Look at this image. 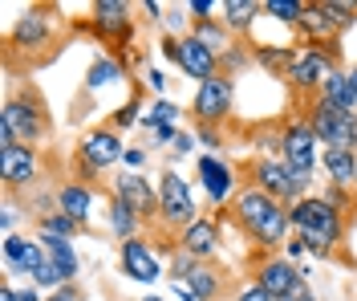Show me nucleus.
I'll use <instances>...</instances> for the list:
<instances>
[{"instance_id":"obj_56","label":"nucleus","mask_w":357,"mask_h":301,"mask_svg":"<svg viewBox=\"0 0 357 301\" xmlns=\"http://www.w3.org/2000/svg\"><path fill=\"white\" fill-rule=\"evenodd\" d=\"M354 301H357V298H354Z\"/></svg>"},{"instance_id":"obj_8","label":"nucleus","mask_w":357,"mask_h":301,"mask_svg":"<svg viewBox=\"0 0 357 301\" xmlns=\"http://www.w3.org/2000/svg\"><path fill=\"white\" fill-rule=\"evenodd\" d=\"M345 70V61H341V41H333V45H301V57H296V66H292V73L284 78L289 82L292 98H317L321 94V86L329 82V73Z\"/></svg>"},{"instance_id":"obj_47","label":"nucleus","mask_w":357,"mask_h":301,"mask_svg":"<svg viewBox=\"0 0 357 301\" xmlns=\"http://www.w3.org/2000/svg\"><path fill=\"white\" fill-rule=\"evenodd\" d=\"M158 53H162V61H171L178 70V37H158Z\"/></svg>"},{"instance_id":"obj_55","label":"nucleus","mask_w":357,"mask_h":301,"mask_svg":"<svg viewBox=\"0 0 357 301\" xmlns=\"http://www.w3.org/2000/svg\"><path fill=\"white\" fill-rule=\"evenodd\" d=\"M354 191H357V187H354Z\"/></svg>"},{"instance_id":"obj_5","label":"nucleus","mask_w":357,"mask_h":301,"mask_svg":"<svg viewBox=\"0 0 357 301\" xmlns=\"http://www.w3.org/2000/svg\"><path fill=\"white\" fill-rule=\"evenodd\" d=\"M199 216L203 212H199L191 179H183L175 167H162L158 171V228L178 236L187 224H195Z\"/></svg>"},{"instance_id":"obj_17","label":"nucleus","mask_w":357,"mask_h":301,"mask_svg":"<svg viewBox=\"0 0 357 301\" xmlns=\"http://www.w3.org/2000/svg\"><path fill=\"white\" fill-rule=\"evenodd\" d=\"M0 179H4L8 196L33 191V187L41 184V151H33V147H8V151H0Z\"/></svg>"},{"instance_id":"obj_4","label":"nucleus","mask_w":357,"mask_h":301,"mask_svg":"<svg viewBox=\"0 0 357 301\" xmlns=\"http://www.w3.org/2000/svg\"><path fill=\"white\" fill-rule=\"evenodd\" d=\"M0 126H8V131H13V139L21 142V147H33V151H41V142L53 135L49 106H45V98L33 90V86H17V90L4 94Z\"/></svg>"},{"instance_id":"obj_42","label":"nucleus","mask_w":357,"mask_h":301,"mask_svg":"<svg viewBox=\"0 0 357 301\" xmlns=\"http://www.w3.org/2000/svg\"><path fill=\"white\" fill-rule=\"evenodd\" d=\"M178 135H183V126H155L146 135V147H175Z\"/></svg>"},{"instance_id":"obj_45","label":"nucleus","mask_w":357,"mask_h":301,"mask_svg":"<svg viewBox=\"0 0 357 301\" xmlns=\"http://www.w3.org/2000/svg\"><path fill=\"white\" fill-rule=\"evenodd\" d=\"M236 301H276V298H272L268 289H260L256 281H244V285L236 289Z\"/></svg>"},{"instance_id":"obj_31","label":"nucleus","mask_w":357,"mask_h":301,"mask_svg":"<svg viewBox=\"0 0 357 301\" xmlns=\"http://www.w3.org/2000/svg\"><path fill=\"white\" fill-rule=\"evenodd\" d=\"M178 118H183V106L178 102H171V98H151V106L142 115V131L151 135L155 126H178Z\"/></svg>"},{"instance_id":"obj_12","label":"nucleus","mask_w":357,"mask_h":301,"mask_svg":"<svg viewBox=\"0 0 357 301\" xmlns=\"http://www.w3.org/2000/svg\"><path fill=\"white\" fill-rule=\"evenodd\" d=\"M118 269L134 285H158V281H167V256L155 249L151 236H134V240L118 244Z\"/></svg>"},{"instance_id":"obj_26","label":"nucleus","mask_w":357,"mask_h":301,"mask_svg":"<svg viewBox=\"0 0 357 301\" xmlns=\"http://www.w3.org/2000/svg\"><path fill=\"white\" fill-rule=\"evenodd\" d=\"M106 228H110V236L122 244V240H134V236H142V228H146V220L138 216V212L130 208V204H122V200H114L106 204Z\"/></svg>"},{"instance_id":"obj_27","label":"nucleus","mask_w":357,"mask_h":301,"mask_svg":"<svg viewBox=\"0 0 357 301\" xmlns=\"http://www.w3.org/2000/svg\"><path fill=\"white\" fill-rule=\"evenodd\" d=\"M183 285L195 293V301H220L223 289H227V273H223L220 265L211 260V265H199V269L183 281Z\"/></svg>"},{"instance_id":"obj_40","label":"nucleus","mask_w":357,"mask_h":301,"mask_svg":"<svg viewBox=\"0 0 357 301\" xmlns=\"http://www.w3.org/2000/svg\"><path fill=\"white\" fill-rule=\"evenodd\" d=\"M142 86H146V94H151V98H167L171 78H167V70H162V66H151V70L142 73Z\"/></svg>"},{"instance_id":"obj_2","label":"nucleus","mask_w":357,"mask_h":301,"mask_svg":"<svg viewBox=\"0 0 357 301\" xmlns=\"http://www.w3.org/2000/svg\"><path fill=\"white\" fill-rule=\"evenodd\" d=\"M289 220H292V236H301L309 256H317V260H333L341 240H345V228H349V216L337 212L321 191L289 204Z\"/></svg>"},{"instance_id":"obj_36","label":"nucleus","mask_w":357,"mask_h":301,"mask_svg":"<svg viewBox=\"0 0 357 301\" xmlns=\"http://www.w3.org/2000/svg\"><path fill=\"white\" fill-rule=\"evenodd\" d=\"M199 265H203V260H195L191 253H183V249L175 244V253L167 256V281H178V285H183V281L191 277Z\"/></svg>"},{"instance_id":"obj_41","label":"nucleus","mask_w":357,"mask_h":301,"mask_svg":"<svg viewBox=\"0 0 357 301\" xmlns=\"http://www.w3.org/2000/svg\"><path fill=\"white\" fill-rule=\"evenodd\" d=\"M146 163H151V151H146V147H126L122 171H146Z\"/></svg>"},{"instance_id":"obj_54","label":"nucleus","mask_w":357,"mask_h":301,"mask_svg":"<svg viewBox=\"0 0 357 301\" xmlns=\"http://www.w3.org/2000/svg\"><path fill=\"white\" fill-rule=\"evenodd\" d=\"M349 82H354V90H357V66H354V70H349Z\"/></svg>"},{"instance_id":"obj_38","label":"nucleus","mask_w":357,"mask_h":301,"mask_svg":"<svg viewBox=\"0 0 357 301\" xmlns=\"http://www.w3.org/2000/svg\"><path fill=\"white\" fill-rule=\"evenodd\" d=\"M195 131V139H199L203 155H223L227 151V135H223V126H191Z\"/></svg>"},{"instance_id":"obj_33","label":"nucleus","mask_w":357,"mask_h":301,"mask_svg":"<svg viewBox=\"0 0 357 301\" xmlns=\"http://www.w3.org/2000/svg\"><path fill=\"white\" fill-rule=\"evenodd\" d=\"M305 8H309V0H264V17L276 24H284L296 33V24L305 17Z\"/></svg>"},{"instance_id":"obj_46","label":"nucleus","mask_w":357,"mask_h":301,"mask_svg":"<svg viewBox=\"0 0 357 301\" xmlns=\"http://www.w3.org/2000/svg\"><path fill=\"white\" fill-rule=\"evenodd\" d=\"M45 301H86V289L73 281V285H61V289H53V293H45Z\"/></svg>"},{"instance_id":"obj_9","label":"nucleus","mask_w":357,"mask_h":301,"mask_svg":"<svg viewBox=\"0 0 357 301\" xmlns=\"http://www.w3.org/2000/svg\"><path fill=\"white\" fill-rule=\"evenodd\" d=\"M195 179H199L211 212H227L231 200L240 196V187H244L240 167L227 159V155H199V159H195Z\"/></svg>"},{"instance_id":"obj_32","label":"nucleus","mask_w":357,"mask_h":301,"mask_svg":"<svg viewBox=\"0 0 357 301\" xmlns=\"http://www.w3.org/2000/svg\"><path fill=\"white\" fill-rule=\"evenodd\" d=\"M82 232H89V228H82L77 220H69L66 212H49L41 220H33V236H66V240H73Z\"/></svg>"},{"instance_id":"obj_24","label":"nucleus","mask_w":357,"mask_h":301,"mask_svg":"<svg viewBox=\"0 0 357 301\" xmlns=\"http://www.w3.org/2000/svg\"><path fill=\"white\" fill-rule=\"evenodd\" d=\"M321 171H325V184L357 187V151H341V147H321Z\"/></svg>"},{"instance_id":"obj_28","label":"nucleus","mask_w":357,"mask_h":301,"mask_svg":"<svg viewBox=\"0 0 357 301\" xmlns=\"http://www.w3.org/2000/svg\"><path fill=\"white\" fill-rule=\"evenodd\" d=\"M325 106H333V110H345V115H357V90L354 82H349V70H337L329 73V82L321 86V94H317Z\"/></svg>"},{"instance_id":"obj_21","label":"nucleus","mask_w":357,"mask_h":301,"mask_svg":"<svg viewBox=\"0 0 357 301\" xmlns=\"http://www.w3.org/2000/svg\"><path fill=\"white\" fill-rule=\"evenodd\" d=\"M93 196H98V187L66 179V184H57V212H66L69 220H77L82 228H89V220H93Z\"/></svg>"},{"instance_id":"obj_19","label":"nucleus","mask_w":357,"mask_h":301,"mask_svg":"<svg viewBox=\"0 0 357 301\" xmlns=\"http://www.w3.org/2000/svg\"><path fill=\"white\" fill-rule=\"evenodd\" d=\"M333 41H341L333 17L321 8V0H309L305 17L296 24V45H333Z\"/></svg>"},{"instance_id":"obj_34","label":"nucleus","mask_w":357,"mask_h":301,"mask_svg":"<svg viewBox=\"0 0 357 301\" xmlns=\"http://www.w3.org/2000/svg\"><path fill=\"white\" fill-rule=\"evenodd\" d=\"M252 66H256V57H252V41H236V45L220 57V73L223 78H240V73L252 70Z\"/></svg>"},{"instance_id":"obj_48","label":"nucleus","mask_w":357,"mask_h":301,"mask_svg":"<svg viewBox=\"0 0 357 301\" xmlns=\"http://www.w3.org/2000/svg\"><path fill=\"white\" fill-rule=\"evenodd\" d=\"M305 253H309V249H305V240H301V236H289V244H284V256H289L292 265H305Z\"/></svg>"},{"instance_id":"obj_52","label":"nucleus","mask_w":357,"mask_h":301,"mask_svg":"<svg viewBox=\"0 0 357 301\" xmlns=\"http://www.w3.org/2000/svg\"><path fill=\"white\" fill-rule=\"evenodd\" d=\"M0 301H17V285L13 281H0Z\"/></svg>"},{"instance_id":"obj_18","label":"nucleus","mask_w":357,"mask_h":301,"mask_svg":"<svg viewBox=\"0 0 357 301\" xmlns=\"http://www.w3.org/2000/svg\"><path fill=\"white\" fill-rule=\"evenodd\" d=\"M178 73L203 86V82H211L220 73V53H211L199 37L187 33V37H178Z\"/></svg>"},{"instance_id":"obj_6","label":"nucleus","mask_w":357,"mask_h":301,"mask_svg":"<svg viewBox=\"0 0 357 301\" xmlns=\"http://www.w3.org/2000/svg\"><path fill=\"white\" fill-rule=\"evenodd\" d=\"M82 29L110 49L138 45V21H134L130 0H93V4H89V17L82 21Z\"/></svg>"},{"instance_id":"obj_15","label":"nucleus","mask_w":357,"mask_h":301,"mask_svg":"<svg viewBox=\"0 0 357 301\" xmlns=\"http://www.w3.org/2000/svg\"><path fill=\"white\" fill-rule=\"evenodd\" d=\"M223 220H227V212H203L195 224H187V228L178 232L175 244L183 253H191L195 260L211 265L223 249Z\"/></svg>"},{"instance_id":"obj_1","label":"nucleus","mask_w":357,"mask_h":301,"mask_svg":"<svg viewBox=\"0 0 357 301\" xmlns=\"http://www.w3.org/2000/svg\"><path fill=\"white\" fill-rule=\"evenodd\" d=\"M227 216L236 220V228L244 232L248 240L260 249V253H284L292 236V220H289V204L264 196L260 187H240V196L231 200Z\"/></svg>"},{"instance_id":"obj_29","label":"nucleus","mask_w":357,"mask_h":301,"mask_svg":"<svg viewBox=\"0 0 357 301\" xmlns=\"http://www.w3.org/2000/svg\"><path fill=\"white\" fill-rule=\"evenodd\" d=\"M37 240L45 244L49 260L61 269L66 285H73V281H77V273H82V256H77V249H73V240H66V236H37Z\"/></svg>"},{"instance_id":"obj_50","label":"nucleus","mask_w":357,"mask_h":301,"mask_svg":"<svg viewBox=\"0 0 357 301\" xmlns=\"http://www.w3.org/2000/svg\"><path fill=\"white\" fill-rule=\"evenodd\" d=\"M17 301H45V293L37 289V285L24 281V285H17Z\"/></svg>"},{"instance_id":"obj_49","label":"nucleus","mask_w":357,"mask_h":301,"mask_svg":"<svg viewBox=\"0 0 357 301\" xmlns=\"http://www.w3.org/2000/svg\"><path fill=\"white\" fill-rule=\"evenodd\" d=\"M142 13H146V21L158 24L162 29V17H167V4H158V0H142Z\"/></svg>"},{"instance_id":"obj_39","label":"nucleus","mask_w":357,"mask_h":301,"mask_svg":"<svg viewBox=\"0 0 357 301\" xmlns=\"http://www.w3.org/2000/svg\"><path fill=\"white\" fill-rule=\"evenodd\" d=\"M321 196H325V200H329L337 212H345V216H354V212H357V191H354V187L325 184V187H321Z\"/></svg>"},{"instance_id":"obj_51","label":"nucleus","mask_w":357,"mask_h":301,"mask_svg":"<svg viewBox=\"0 0 357 301\" xmlns=\"http://www.w3.org/2000/svg\"><path fill=\"white\" fill-rule=\"evenodd\" d=\"M280 301H317V298H312V285H309V281H305L301 289H292L289 298H280Z\"/></svg>"},{"instance_id":"obj_16","label":"nucleus","mask_w":357,"mask_h":301,"mask_svg":"<svg viewBox=\"0 0 357 301\" xmlns=\"http://www.w3.org/2000/svg\"><path fill=\"white\" fill-rule=\"evenodd\" d=\"M114 200H122V204H130L146 224H158V187L142 175V171H118L110 184H106Z\"/></svg>"},{"instance_id":"obj_14","label":"nucleus","mask_w":357,"mask_h":301,"mask_svg":"<svg viewBox=\"0 0 357 301\" xmlns=\"http://www.w3.org/2000/svg\"><path fill=\"white\" fill-rule=\"evenodd\" d=\"M252 281L280 301V298H289L292 289H301L309 277H305L301 265H292L284 253H260L256 260H252Z\"/></svg>"},{"instance_id":"obj_35","label":"nucleus","mask_w":357,"mask_h":301,"mask_svg":"<svg viewBox=\"0 0 357 301\" xmlns=\"http://www.w3.org/2000/svg\"><path fill=\"white\" fill-rule=\"evenodd\" d=\"M321 8L333 17L337 33H349L357 24V0H321Z\"/></svg>"},{"instance_id":"obj_25","label":"nucleus","mask_w":357,"mask_h":301,"mask_svg":"<svg viewBox=\"0 0 357 301\" xmlns=\"http://www.w3.org/2000/svg\"><path fill=\"white\" fill-rule=\"evenodd\" d=\"M146 86H142V78L138 82H130V94H126V102L114 110L110 118H106V126H114L118 135H126V131H134V126H142V115H146Z\"/></svg>"},{"instance_id":"obj_53","label":"nucleus","mask_w":357,"mask_h":301,"mask_svg":"<svg viewBox=\"0 0 357 301\" xmlns=\"http://www.w3.org/2000/svg\"><path fill=\"white\" fill-rule=\"evenodd\" d=\"M142 301H167V298H162V293H146Z\"/></svg>"},{"instance_id":"obj_10","label":"nucleus","mask_w":357,"mask_h":301,"mask_svg":"<svg viewBox=\"0 0 357 301\" xmlns=\"http://www.w3.org/2000/svg\"><path fill=\"white\" fill-rule=\"evenodd\" d=\"M236 115V78L215 73L191 98V126H227Z\"/></svg>"},{"instance_id":"obj_3","label":"nucleus","mask_w":357,"mask_h":301,"mask_svg":"<svg viewBox=\"0 0 357 301\" xmlns=\"http://www.w3.org/2000/svg\"><path fill=\"white\" fill-rule=\"evenodd\" d=\"M130 142H122V135L114 126H89L86 135L73 147V179L89 187H102V179L110 175L114 167H122V155H126Z\"/></svg>"},{"instance_id":"obj_43","label":"nucleus","mask_w":357,"mask_h":301,"mask_svg":"<svg viewBox=\"0 0 357 301\" xmlns=\"http://www.w3.org/2000/svg\"><path fill=\"white\" fill-rule=\"evenodd\" d=\"M0 228H4V236H13V232L21 228V208H17L13 196H8V204H4V212H0Z\"/></svg>"},{"instance_id":"obj_23","label":"nucleus","mask_w":357,"mask_h":301,"mask_svg":"<svg viewBox=\"0 0 357 301\" xmlns=\"http://www.w3.org/2000/svg\"><path fill=\"white\" fill-rule=\"evenodd\" d=\"M118 82H134L130 70H126L114 53H98V57L89 61V70H86V90L98 98L102 90H110V86H118Z\"/></svg>"},{"instance_id":"obj_13","label":"nucleus","mask_w":357,"mask_h":301,"mask_svg":"<svg viewBox=\"0 0 357 301\" xmlns=\"http://www.w3.org/2000/svg\"><path fill=\"white\" fill-rule=\"evenodd\" d=\"M280 163L292 171H312L317 175V163H321V139L312 135L309 118L296 110V118L280 122Z\"/></svg>"},{"instance_id":"obj_7","label":"nucleus","mask_w":357,"mask_h":301,"mask_svg":"<svg viewBox=\"0 0 357 301\" xmlns=\"http://www.w3.org/2000/svg\"><path fill=\"white\" fill-rule=\"evenodd\" d=\"M57 29H66V17H57L53 4H33L24 8L17 24L8 29V57H29V53H41L57 41Z\"/></svg>"},{"instance_id":"obj_37","label":"nucleus","mask_w":357,"mask_h":301,"mask_svg":"<svg viewBox=\"0 0 357 301\" xmlns=\"http://www.w3.org/2000/svg\"><path fill=\"white\" fill-rule=\"evenodd\" d=\"M187 33H191L187 4H167V17H162V37H187Z\"/></svg>"},{"instance_id":"obj_22","label":"nucleus","mask_w":357,"mask_h":301,"mask_svg":"<svg viewBox=\"0 0 357 301\" xmlns=\"http://www.w3.org/2000/svg\"><path fill=\"white\" fill-rule=\"evenodd\" d=\"M260 17H264V0H220V21L236 41H244Z\"/></svg>"},{"instance_id":"obj_11","label":"nucleus","mask_w":357,"mask_h":301,"mask_svg":"<svg viewBox=\"0 0 357 301\" xmlns=\"http://www.w3.org/2000/svg\"><path fill=\"white\" fill-rule=\"evenodd\" d=\"M301 115L309 118V126H312V135L321 139V147L357 151V115L333 110V106H325L321 98H309V102L301 106Z\"/></svg>"},{"instance_id":"obj_44","label":"nucleus","mask_w":357,"mask_h":301,"mask_svg":"<svg viewBox=\"0 0 357 301\" xmlns=\"http://www.w3.org/2000/svg\"><path fill=\"white\" fill-rule=\"evenodd\" d=\"M195 147H199V139H195V131H183V135L175 139V147H171V163L187 159V155H191Z\"/></svg>"},{"instance_id":"obj_20","label":"nucleus","mask_w":357,"mask_h":301,"mask_svg":"<svg viewBox=\"0 0 357 301\" xmlns=\"http://www.w3.org/2000/svg\"><path fill=\"white\" fill-rule=\"evenodd\" d=\"M252 57H256V66L272 78H289L292 66H296V57H301V45L296 41H252Z\"/></svg>"},{"instance_id":"obj_30","label":"nucleus","mask_w":357,"mask_h":301,"mask_svg":"<svg viewBox=\"0 0 357 301\" xmlns=\"http://www.w3.org/2000/svg\"><path fill=\"white\" fill-rule=\"evenodd\" d=\"M191 37H199L203 45L211 49V53H227V49L236 45V37L227 33V24L220 21V17H211V21H199V24H191Z\"/></svg>"}]
</instances>
